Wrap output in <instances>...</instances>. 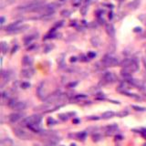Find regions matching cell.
<instances>
[{
    "label": "cell",
    "instance_id": "obj_39",
    "mask_svg": "<svg viewBox=\"0 0 146 146\" xmlns=\"http://www.w3.org/2000/svg\"><path fill=\"white\" fill-rule=\"evenodd\" d=\"M141 91H142V93H143L144 95H145V96H146V86H145V85H144V86H143V87H142V89H141Z\"/></svg>",
    "mask_w": 146,
    "mask_h": 146
},
{
    "label": "cell",
    "instance_id": "obj_11",
    "mask_svg": "<svg viewBox=\"0 0 146 146\" xmlns=\"http://www.w3.org/2000/svg\"><path fill=\"white\" fill-rule=\"evenodd\" d=\"M105 30H106V33L109 37L113 38V37L115 36V27H114V26H113L111 23L106 24V26H105Z\"/></svg>",
    "mask_w": 146,
    "mask_h": 146
},
{
    "label": "cell",
    "instance_id": "obj_5",
    "mask_svg": "<svg viewBox=\"0 0 146 146\" xmlns=\"http://www.w3.org/2000/svg\"><path fill=\"white\" fill-rule=\"evenodd\" d=\"M14 133H15L17 137L21 140H31L33 138V135L31 134L30 133L25 131V130H23L21 128H16L14 130Z\"/></svg>",
    "mask_w": 146,
    "mask_h": 146
},
{
    "label": "cell",
    "instance_id": "obj_9",
    "mask_svg": "<svg viewBox=\"0 0 146 146\" xmlns=\"http://www.w3.org/2000/svg\"><path fill=\"white\" fill-rule=\"evenodd\" d=\"M126 81H128L130 84L132 85V86L133 87H137L138 89H141L142 88V87L144 86L143 82L142 81V80H137V79H133V78H129V79H126Z\"/></svg>",
    "mask_w": 146,
    "mask_h": 146
},
{
    "label": "cell",
    "instance_id": "obj_6",
    "mask_svg": "<svg viewBox=\"0 0 146 146\" xmlns=\"http://www.w3.org/2000/svg\"><path fill=\"white\" fill-rule=\"evenodd\" d=\"M47 82H42L41 84L38 86V91H37V93H38V97L39 98L40 100H45L47 98L49 97V91H48V88L46 87Z\"/></svg>",
    "mask_w": 146,
    "mask_h": 146
},
{
    "label": "cell",
    "instance_id": "obj_14",
    "mask_svg": "<svg viewBox=\"0 0 146 146\" xmlns=\"http://www.w3.org/2000/svg\"><path fill=\"white\" fill-rule=\"evenodd\" d=\"M27 127L31 132H33V133H39L40 134L41 132H42V129L40 127V124H29Z\"/></svg>",
    "mask_w": 146,
    "mask_h": 146
},
{
    "label": "cell",
    "instance_id": "obj_45",
    "mask_svg": "<svg viewBox=\"0 0 146 146\" xmlns=\"http://www.w3.org/2000/svg\"><path fill=\"white\" fill-rule=\"evenodd\" d=\"M4 21H5V18L2 17V18H1V24H3V23H4Z\"/></svg>",
    "mask_w": 146,
    "mask_h": 146
},
{
    "label": "cell",
    "instance_id": "obj_38",
    "mask_svg": "<svg viewBox=\"0 0 146 146\" xmlns=\"http://www.w3.org/2000/svg\"><path fill=\"white\" fill-rule=\"evenodd\" d=\"M77 84H78L77 82H71L70 84H69V85H68V87H69V88H72V87H75Z\"/></svg>",
    "mask_w": 146,
    "mask_h": 146
},
{
    "label": "cell",
    "instance_id": "obj_33",
    "mask_svg": "<svg viewBox=\"0 0 146 146\" xmlns=\"http://www.w3.org/2000/svg\"><path fill=\"white\" fill-rule=\"evenodd\" d=\"M60 14H61L62 17H66V18H68V17L70 16V11H69V10H63Z\"/></svg>",
    "mask_w": 146,
    "mask_h": 146
},
{
    "label": "cell",
    "instance_id": "obj_10",
    "mask_svg": "<svg viewBox=\"0 0 146 146\" xmlns=\"http://www.w3.org/2000/svg\"><path fill=\"white\" fill-rule=\"evenodd\" d=\"M23 117V114L20 112H14V113H11L10 115L8 116V121L11 123H16V122H18L19 120H21Z\"/></svg>",
    "mask_w": 146,
    "mask_h": 146
},
{
    "label": "cell",
    "instance_id": "obj_15",
    "mask_svg": "<svg viewBox=\"0 0 146 146\" xmlns=\"http://www.w3.org/2000/svg\"><path fill=\"white\" fill-rule=\"evenodd\" d=\"M106 133L108 135H111L112 133H114L116 131L118 130V125L115 123L111 124V125H109V126H107L106 128Z\"/></svg>",
    "mask_w": 146,
    "mask_h": 146
},
{
    "label": "cell",
    "instance_id": "obj_37",
    "mask_svg": "<svg viewBox=\"0 0 146 146\" xmlns=\"http://www.w3.org/2000/svg\"><path fill=\"white\" fill-rule=\"evenodd\" d=\"M76 99H85L87 98V95H84V94H80V95H77L76 96Z\"/></svg>",
    "mask_w": 146,
    "mask_h": 146
},
{
    "label": "cell",
    "instance_id": "obj_24",
    "mask_svg": "<svg viewBox=\"0 0 146 146\" xmlns=\"http://www.w3.org/2000/svg\"><path fill=\"white\" fill-rule=\"evenodd\" d=\"M64 57L65 56L62 54V55H60L58 58V64L60 68H62V67L64 66Z\"/></svg>",
    "mask_w": 146,
    "mask_h": 146
},
{
    "label": "cell",
    "instance_id": "obj_36",
    "mask_svg": "<svg viewBox=\"0 0 146 146\" xmlns=\"http://www.w3.org/2000/svg\"><path fill=\"white\" fill-rule=\"evenodd\" d=\"M96 57V53L95 52H89L88 53V58L89 59H92Z\"/></svg>",
    "mask_w": 146,
    "mask_h": 146
},
{
    "label": "cell",
    "instance_id": "obj_35",
    "mask_svg": "<svg viewBox=\"0 0 146 146\" xmlns=\"http://www.w3.org/2000/svg\"><path fill=\"white\" fill-rule=\"evenodd\" d=\"M99 119H100V117H98V116H89V117H87V120H89V121H97Z\"/></svg>",
    "mask_w": 146,
    "mask_h": 146
},
{
    "label": "cell",
    "instance_id": "obj_19",
    "mask_svg": "<svg viewBox=\"0 0 146 146\" xmlns=\"http://www.w3.org/2000/svg\"><path fill=\"white\" fill-rule=\"evenodd\" d=\"M115 115H116V114L113 112V111H105V112L102 113L101 118H102V119H104V120H109V119H111V118H113Z\"/></svg>",
    "mask_w": 146,
    "mask_h": 146
},
{
    "label": "cell",
    "instance_id": "obj_26",
    "mask_svg": "<svg viewBox=\"0 0 146 146\" xmlns=\"http://www.w3.org/2000/svg\"><path fill=\"white\" fill-rule=\"evenodd\" d=\"M77 136H78V139H79V140L84 141L85 138H86V136H87V133H86V132H81V133H78Z\"/></svg>",
    "mask_w": 146,
    "mask_h": 146
},
{
    "label": "cell",
    "instance_id": "obj_12",
    "mask_svg": "<svg viewBox=\"0 0 146 146\" xmlns=\"http://www.w3.org/2000/svg\"><path fill=\"white\" fill-rule=\"evenodd\" d=\"M21 20H18V21H15V22L11 23L10 25H8L7 27H6V30H7V33H10L11 31L15 30L16 28H18L21 26Z\"/></svg>",
    "mask_w": 146,
    "mask_h": 146
},
{
    "label": "cell",
    "instance_id": "obj_4",
    "mask_svg": "<svg viewBox=\"0 0 146 146\" xmlns=\"http://www.w3.org/2000/svg\"><path fill=\"white\" fill-rule=\"evenodd\" d=\"M60 106H58V105H56V104H51V103H44L42 105H40V106H38L36 107L35 110L38 111H42L44 113H47V112H51V111H56L58 108H60Z\"/></svg>",
    "mask_w": 146,
    "mask_h": 146
},
{
    "label": "cell",
    "instance_id": "obj_27",
    "mask_svg": "<svg viewBox=\"0 0 146 146\" xmlns=\"http://www.w3.org/2000/svg\"><path fill=\"white\" fill-rule=\"evenodd\" d=\"M101 139H102V136L100 134H99V133H95V134L92 135L93 142H99V141H100Z\"/></svg>",
    "mask_w": 146,
    "mask_h": 146
},
{
    "label": "cell",
    "instance_id": "obj_22",
    "mask_svg": "<svg viewBox=\"0 0 146 146\" xmlns=\"http://www.w3.org/2000/svg\"><path fill=\"white\" fill-rule=\"evenodd\" d=\"M1 146H14V142L10 138H6L1 141Z\"/></svg>",
    "mask_w": 146,
    "mask_h": 146
},
{
    "label": "cell",
    "instance_id": "obj_40",
    "mask_svg": "<svg viewBox=\"0 0 146 146\" xmlns=\"http://www.w3.org/2000/svg\"><path fill=\"white\" fill-rule=\"evenodd\" d=\"M80 121L79 119H73V123L74 124H78V123H80Z\"/></svg>",
    "mask_w": 146,
    "mask_h": 146
},
{
    "label": "cell",
    "instance_id": "obj_47",
    "mask_svg": "<svg viewBox=\"0 0 146 146\" xmlns=\"http://www.w3.org/2000/svg\"><path fill=\"white\" fill-rule=\"evenodd\" d=\"M70 146H77V145H76L75 143H72V144H70Z\"/></svg>",
    "mask_w": 146,
    "mask_h": 146
},
{
    "label": "cell",
    "instance_id": "obj_16",
    "mask_svg": "<svg viewBox=\"0 0 146 146\" xmlns=\"http://www.w3.org/2000/svg\"><path fill=\"white\" fill-rule=\"evenodd\" d=\"M28 28H29L28 25H22V26H20L19 27L16 28L15 30L11 31V32H10L9 34H19V33H22V32H24V31L27 30Z\"/></svg>",
    "mask_w": 146,
    "mask_h": 146
},
{
    "label": "cell",
    "instance_id": "obj_1",
    "mask_svg": "<svg viewBox=\"0 0 146 146\" xmlns=\"http://www.w3.org/2000/svg\"><path fill=\"white\" fill-rule=\"evenodd\" d=\"M101 62L104 67H115L121 64L119 58L114 57L111 54H107V55L104 56Z\"/></svg>",
    "mask_w": 146,
    "mask_h": 146
},
{
    "label": "cell",
    "instance_id": "obj_25",
    "mask_svg": "<svg viewBox=\"0 0 146 146\" xmlns=\"http://www.w3.org/2000/svg\"><path fill=\"white\" fill-rule=\"evenodd\" d=\"M59 118H60V120L63 121V122H66V121L69 120V114H66V113H60V114H59Z\"/></svg>",
    "mask_w": 146,
    "mask_h": 146
},
{
    "label": "cell",
    "instance_id": "obj_44",
    "mask_svg": "<svg viewBox=\"0 0 146 146\" xmlns=\"http://www.w3.org/2000/svg\"><path fill=\"white\" fill-rule=\"evenodd\" d=\"M141 29H142L141 27H135L134 31H135V32H140V31H141Z\"/></svg>",
    "mask_w": 146,
    "mask_h": 146
},
{
    "label": "cell",
    "instance_id": "obj_41",
    "mask_svg": "<svg viewBox=\"0 0 146 146\" xmlns=\"http://www.w3.org/2000/svg\"><path fill=\"white\" fill-rule=\"evenodd\" d=\"M142 63H143V66H144V68H145V69H146V57L142 59Z\"/></svg>",
    "mask_w": 146,
    "mask_h": 146
},
{
    "label": "cell",
    "instance_id": "obj_8",
    "mask_svg": "<svg viewBox=\"0 0 146 146\" xmlns=\"http://www.w3.org/2000/svg\"><path fill=\"white\" fill-rule=\"evenodd\" d=\"M34 73H35V71L31 67H27L21 70V76L23 78H26V79H30L31 77L34 76Z\"/></svg>",
    "mask_w": 146,
    "mask_h": 146
},
{
    "label": "cell",
    "instance_id": "obj_34",
    "mask_svg": "<svg viewBox=\"0 0 146 146\" xmlns=\"http://www.w3.org/2000/svg\"><path fill=\"white\" fill-rule=\"evenodd\" d=\"M53 48H54L53 45H47V46L45 47L44 51H45V52H46V53H48V52H49V51H50L51 49H53Z\"/></svg>",
    "mask_w": 146,
    "mask_h": 146
},
{
    "label": "cell",
    "instance_id": "obj_43",
    "mask_svg": "<svg viewBox=\"0 0 146 146\" xmlns=\"http://www.w3.org/2000/svg\"><path fill=\"white\" fill-rule=\"evenodd\" d=\"M76 60H77V58H76V57H72V58L70 59V61L71 62H75Z\"/></svg>",
    "mask_w": 146,
    "mask_h": 146
},
{
    "label": "cell",
    "instance_id": "obj_31",
    "mask_svg": "<svg viewBox=\"0 0 146 146\" xmlns=\"http://www.w3.org/2000/svg\"><path fill=\"white\" fill-rule=\"evenodd\" d=\"M30 83H28V82H22L21 84H20V88L24 89V90H26V89H28L30 88Z\"/></svg>",
    "mask_w": 146,
    "mask_h": 146
},
{
    "label": "cell",
    "instance_id": "obj_28",
    "mask_svg": "<svg viewBox=\"0 0 146 146\" xmlns=\"http://www.w3.org/2000/svg\"><path fill=\"white\" fill-rule=\"evenodd\" d=\"M56 123H57V121H55L53 118L49 117L47 120V124H48V125H55Z\"/></svg>",
    "mask_w": 146,
    "mask_h": 146
},
{
    "label": "cell",
    "instance_id": "obj_2",
    "mask_svg": "<svg viewBox=\"0 0 146 146\" xmlns=\"http://www.w3.org/2000/svg\"><path fill=\"white\" fill-rule=\"evenodd\" d=\"M7 104H8V107H10L12 110H15V111H22L27 108V103H26V102L18 101V100H16V99L10 100Z\"/></svg>",
    "mask_w": 146,
    "mask_h": 146
},
{
    "label": "cell",
    "instance_id": "obj_46",
    "mask_svg": "<svg viewBox=\"0 0 146 146\" xmlns=\"http://www.w3.org/2000/svg\"><path fill=\"white\" fill-rule=\"evenodd\" d=\"M116 138H118V140H122V136H116Z\"/></svg>",
    "mask_w": 146,
    "mask_h": 146
},
{
    "label": "cell",
    "instance_id": "obj_13",
    "mask_svg": "<svg viewBox=\"0 0 146 146\" xmlns=\"http://www.w3.org/2000/svg\"><path fill=\"white\" fill-rule=\"evenodd\" d=\"M131 86H132V85L130 84L128 81H126V80H125V81L122 82V84L119 86V88H118V91H121V92H122V93L127 92V91L131 89Z\"/></svg>",
    "mask_w": 146,
    "mask_h": 146
},
{
    "label": "cell",
    "instance_id": "obj_32",
    "mask_svg": "<svg viewBox=\"0 0 146 146\" xmlns=\"http://www.w3.org/2000/svg\"><path fill=\"white\" fill-rule=\"evenodd\" d=\"M87 12H88V7H87L86 6H84V7H82L81 8H80V13H81L82 16L86 15Z\"/></svg>",
    "mask_w": 146,
    "mask_h": 146
},
{
    "label": "cell",
    "instance_id": "obj_3",
    "mask_svg": "<svg viewBox=\"0 0 146 146\" xmlns=\"http://www.w3.org/2000/svg\"><path fill=\"white\" fill-rule=\"evenodd\" d=\"M42 121V117L39 114H34L29 117L25 118L22 121V125L24 126H27L29 124H40Z\"/></svg>",
    "mask_w": 146,
    "mask_h": 146
},
{
    "label": "cell",
    "instance_id": "obj_23",
    "mask_svg": "<svg viewBox=\"0 0 146 146\" xmlns=\"http://www.w3.org/2000/svg\"><path fill=\"white\" fill-rule=\"evenodd\" d=\"M0 46H1V51H2L3 54H6L7 53V49H8V46H7V43L5 42V41H2L1 42V44H0Z\"/></svg>",
    "mask_w": 146,
    "mask_h": 146
},
{
    "label": "cell",
    "instance_id": "obj_20",
    "mask_svg": "<svg viewBox=\"0 0 146 146\" xmlns=\"http://www.w3.org/2000/svg\"><path fill=\"white\" fill-rule=\"evenodd\" d=\"M140 4H141V0H133L128 4V7L131 9H136L137 7H139Z\"/></svg>",
    "mask_w": 146,
    "mask_h": 146
},
{
    "label": "cell",
    "instance_id": "obj_18",
    "mask_svg": "<svg viewBox=\"0 0 146 146\" xmlns=\"http://www.w3.org/2000/svg\"><path fill=\"white\" fill-rule=\"evenodd\" d=\"M38 34H32V35H29V36H27V37H25L24 38V43L26 45L29 44V43L32 41V40L36 39V38H38Z\"/></svg>",
    "mask_w": 146,
    "mask_h": 146
},
{
    "label": "cell",
    "instance_id": "obj_30",
    "mask_svg": "<svg viewBox=\"0 0 146 146\" xmlns=\"http://www.w3.org/2000/svg\"><path fill=\"white\" fill-rule=\"evenodd\" d=\"M128 114H129V112L127 111H120V112L116 113V115H117L118 117H121V118L125 117V116H127Z\"/></svg>",
    "mask_w": 146,
    "mask_h": 146
},
{
    "label": "cell",
    "instance_id": "obj_17",
    "mask_svg": "<svg viewBox=\"0 0 146 146\" xmlns=\"http://www.w3.org/2000/svg\"><path fill=\"white\" fill-rule=\"evenodd\" d=\"M33 62H34L33 59L31 58V57H29V56H25L24 58L22 59V64L24 65V66H26V67L32 66Z\"/></svg>",
    "mask_w": 146,
    "mask_h": 146
},
{
    "label": "cell",
    "instance_id": "obj_21",
    "mask_svg": "<svg viewBox=\"0 0 146 146\" xmlns=\"http://www.w3.org/2000/svg\"><path fill=\"white\" fill-rule=\"evenodd\" d=\"M91 45H92L93 47H95V48H98V47H100V44H101V42H100V39L98 37H92V38H91Z\"/></svg>",
    "mask_w": 146,
    "mask_h": 146
},
{
    "label": "cell",
    "instance_id": "obj_48",
    "mask_svg": "<svg viewBox=\"0 0 146 146\" xmlns=\"http://www.w3.org/2000/svg\"><path fill=\"white\" fill-rule=\"evenodd\" d=\"M45 146H53L52 144H48V145H45Z\"/></svg>",
    "mask_w": 146,
    "mask_h": 146
},
{
    "label": "cell",
    "instance_id": "obj_29",
    "mask_svg": "<svg viewBox=\"0 0 146 146\" xmlns=\"http://www.w3.org/2000/svg\"><path fill=\"white\" fill-rule=\"evenodd\" d=\"M133 109H134L135 111H146V108L144 107H141V106H137V105H133Z\"/></svg>",
    "mask_w": 146,
    "mask_h": 146
},
{
    "label": "cell",
    "instance_id": "obj_7",
    "mask_svg": "<svg viewBox=\"0 0 146 146\" xmlns=\"http://www.w3.org/2000/svg\"><path fill=\"white\" fill-rule=\"evenodd\" d=\"M102 80L106 83H113L117 80V76L114 74L113 72H111V71H107L102 75Z\"/></svg>",
    "mask_w": 146,
    "mask_h": 146
},
{
    "label": "cell",
    "instance_id": "obj_42",
    "mask_svg": "<svg viewBox=\"0 0 146 146\" xmlns=\"http://www.w3.org/2000/svg\"><path fill=\"white\" fill-rule=\"evenodd\" d=\"M142 136H143V137L146 139V130H145V129L143 130V132H142Z\"/></svg>",
    "mask_w": 146,
    "mask_h": 146
}]
</instances>
